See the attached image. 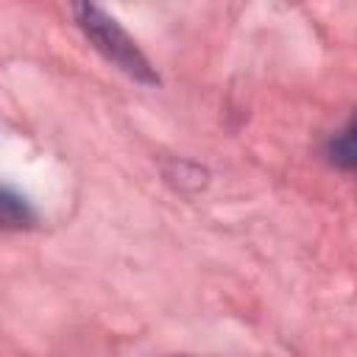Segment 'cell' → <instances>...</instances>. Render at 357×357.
<instances>
[{
    "label": "cell",
    "instance_id": "6da1fadb",
    "mask_svg": "<svg viewBox=\"0 0 357 357\" xmlns=\"http://www.w3.org/2000/svg\"><path fill=\"white\" fill-rule=\"evenodd\" d=\"M73 14L81 25V31L86 33V39L95 45V50L112 61L120 73H126L128 78L139 81V84H159L156 70L151 67V61L145 59V53L137 47V42L128 36V31L100 6L95 3H75Z\"/></svg>",
    "mask_w": 357,
    "mask_h": 357
},
{
    "label": "cell",
    "instance_id": "7a4b0ae2",
    "mask_svg": "<svg viewBox=\"0 0 357 357\" xmlns=\"http://www.w3.org/2000/svg\"><path fill=\"white\" fill-rule=\"evenodd\" d=\"M329 153L337 165H346V167L357 165V114L349 120V126L340 134H335V139L329 145Z\"/></svg>",
    "mask_w": 357,
    "mask_h": 357
},
{
    "label": "cell",
    "instance_id": "3957f363",
    "mask_svg": "<svg viewBox=\"0 0 357 357\" xmlns=\"http://www.w3.org/2000/svg\"><path fill=\"white\" fill-rule=\"evenodd\" d=\"M0 209H3V220H6L8 226H28V223L33 220V212H31V206L25 204V198L14 195L8 187L3 190Z\"/></svg>",
    "mask_w": 357,
    "mask_h": 357
}]
</instances>
